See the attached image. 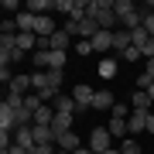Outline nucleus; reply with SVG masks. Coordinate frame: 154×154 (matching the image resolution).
<instances>
[{"instance_id": "31", "label": "nucleus", "mask_w": 154, "mask_h": 154, "mask_svg": "<svg viewBox=\"0 0 154 154\" xmlns=\"http://www.w3.org/2000/svg\"><path fill=\"white\" fill-rule=\"evenodd\" d=\"M120 58H123V62H144L140 48H134V45H130V48H127V51H120Z\"/></svg>"}, {"instance_id": "13", "label": "nucleus", "mask_w": 154, "mask_h": 154, "mask_svg": "<svg viewBox=\"0 0 154 154\" xmlns=\"http://www.w3.org/2000/svg\"><path fill=\"white\" fill-rule=\"evenodd\" d=\"M28 75H31V89H34L38 96H41V93H48V89H51V82H48V72H34V69H31ZM55 93H58V89H55Z\"/></svg>"}, {"instance_id": "33", "label": "nucleus", "mask_w": 154, "mask_h": 154, "mask_svg": "<svg viewBox=\"0 0 154 154\" xmlns=\"http://www.w3.org/2000/svg\"><path fill=\"white\" fill-rule=\"evenodd\" d=\"M144 31L154 38V14H147V11H144Z\"/></svg>"}, {"instance_id": "22", "label": "nucleus", "mask_w": 154, "mask_h": 154, "mask_svg": "<svg viewBox=\"0 0 154 154\" xmlns=\"http://www.w3.org/2000/svg\"><path fill=\"white\" fill-rule=\"evenodd\" d=\"M51 69L65 72V51H48V72H51Z\"/></svg>"}, {"instance_id": "6", "label": "nucleus", "mask_w": 154, "mask_h": 154, "mask_svg": "<svg viewBox=\"0 0 154 154\" xmlns=\"http://www.w3.org/2000/svg\"><path fill=\"white\" fill-rule=\"evenodd\" d=\"M51 110H55V113H72V116H75L79 106H75V99H72V93H58L55 99H51Z\"/></svg>"}, {"instance_id": "28", "label": "nucleus", "mask_w": 154, "mask_h": 154, "mask_svg": "<svg viewBox=\"0 0 154 154\" xmlns=\"http://www.w3.org/2000/svg\"><path fill=\"white\" fill-rule=\"evenodd\" d=\"M75 55H79V58H89V55H96L93 41H75Z\"/></svg>"}, {"instance_id": "2", "label": "nucleus", "mask_w": 154, "mask_h": 154, "mask_svg": "<svg viewBox=\"0 0 154 154\" xmlns=\"http://www.w3.org/2000/svg\"><path fill=\"white\" fill-rule=\"evenodd\" d=\"M55 11L69 21H86L89 17V0H55Z\"/></svg>"}, {"instance_id": "5", "label": "nucleus", "mask_w": 154, "mask_h": 154, "mask_svg": "<svg viewBox=\"0 0 154 154\" xmlns=\"http://www.w3.org/2000/svg\"><path fill=\"white\" fill-rule=\"evenodd\" d=\"M14 144H17V147H24V151H34V144H38V140H34V127H17V130H14Z\"/></svg>"}, {"instance_id": "16", "label": "nucleus", "mask_w": 154, "mask_h": 154, "mask_svg": "<svg viewBox=\"0 0 154 154\" xmlns=\"http://www.w3.org/2000/svg\"><path fill=\"white\" fill-rule=\"evenodd\" d=\"M24 11H31L34 17H41V14L55 11V0H28V4H24Z\"/></svg>"}, {"instance_id": "38", "label": "nucleus", "mask_w": 154, "mask_h": 154, "mask_svg": "<svg viewBox=\"0 0 154 154\" xmlns=\"http://www.w3.org/2000/svg\"><path fill=\"white\" fill-rule=\"evenodd\" d=\"M72 154H93V151H89V147H79V151H72Z\"/></svg>"}, {"instance_id": "32", "label": "nucleus", "mask_w": 154, "mask_h": 154, "mask_svg": "<svg viewBox=\"0 0 154 154\" xmlns=\"http://www.w3.org/2000/svg\"><path fill=\"white\" fill-rule=\"evenodd\" d=\"M0 82H7V86L14 82V72H11V65H0Z\"/></svg>"}, {"instance_id": "9", "label": "nucleus", "mask_w": 154, "mask_h": 154, "mask_svg": "<svg viewBox=\"0 0 154 154\" xmlns=\"http://www.w3.org/2000/svg\"><path fill=\"white\" fill-rule=\"evenodd\" d=\"M134 45V34L127 31V28H116L113 31V51H116V58H120V51H127Z\"/></svg>"}, {"instance_id": "35", "label": "nucleus", "mask_w": 154, "mask_h": 154, "mask_svg": "<svg viewBox=\"0 0 154 154\" xmlns=\"http://www.w3.org/2000/svg\"><path fill=\"white\" fill-rule=\"evenodd\" d=\"M0 154H28V151L17 147V144H11V147H0Z\"/></svg>"}, {"instance_id": "11", "label": "nucleus", "mask_w": 154, "mask_h": 154, "mask_svg": "<svg viewBox=\"0 0 154 154\" xmlns=\"http://www.w3.org/2000/svg\"><path fill=\"white\" fill-rule=\"evenodd\" d=\"M113 106H116V96L110 93V89H96V99H93V110H99V113H103V110H113Z\"/></svg>"}, {"instance_id": "25", "label": "nucleus", "mask_w": 154, "mask_h": 154, "mask_svg": "<svg viewBox=\"0 0 154 154\" xmlns=\"http://www.w3.org/2000/svg\"><path fill=\"white\" fill-rule=\"evenodd\" d=\"M130 113H134V106H130V103H123V99H116V106L110 110V116H120V120H127Z\"/></svg>"}, {"instance_id": "14", "label": "nucleus", "mask_w": 154, "mask_h": 154, "mask_svg": "<svg viewBox=\"0 0 154 154\" xmlns=\"http://www.w3.org/2000/svg\"><path fill=\"white\" fill-rule=\"evenodd\" d=\"M72 48V34L65 28H58L55 34H51V51H69Z\"/></svg>"}, {"instance_id": "34", "label": "nucleus", "mask_w": 154, "mask_h": 154, "mask_svg": "<svg viewBox=\"0 0 154 154\" xmlns=\"http://www.w3.org/2000/svg\"><path fill=\"white\" fill-rule=\"evenodd\" d=\"M4 11H11L17 17V14H21V4H17V0H4Z\"/></svg>"}, {"instance_id": "29", "label": "nucleus", "mask_w": 154, "mask_h": 154, "mask_svg": "<svg viewBox=\"0 0 154 154\" xmlns=\"http://www.w3.org/2000/svg\"><path fill=\"white\" fill-rule=\"evenodd\" d=\"M48 82H51V89H58V93H62V82H65V72L51 69V72H48Z\"/></svg>"}, {"instance_id": "36", "label": "nucleus", "mask_w": 154, "mask_h": 154, "mask_svg": "<svg viewBox=\"0 0 154 154\" xmlns=\"http://www.w3.org/2000/svg\"><path fill=\"white\" fill-rule=\"evenodd\" d=\"M147 134H154V113H147Z\"/></svg>"}, {"instance_id": "21", "label": "nucleus", "mask_w": 154, "mask_h": 154, "mask_svg": "<svg viewBox=\"0 0 154 154\" xmlns=\"http://www.w3.org/2000/svg\"><path fill=\"white\" fill-rule=\"evenodd\" d=\"M28 89H31V75H14V82H11V93H21V96H28Z\"/></svg>"}, {"instance_id": "17", "label": "nucleus", "mask_w": 154, "mask_h": 154, "mask_svg": "<svg viewBox=\"0 0 154 154\" xmlns=\"http://www.w3.org/2000/svg\"><path fill=\"white\" fill-rule=\"evenodd\" d=\"M14 21H17V31H21V34H24V31H31V34H34V24H38V17H34L31 11H21Z\"/></svg>"}, {"instance_id": "18", "label": "nucleus", "mask_w": 154, "mask_h": 154, "mask_svg": "<svg viewBox=\"0 0 154 154\" xmlns=\"http://www.w3.org/2000/svg\"><path fill=\"white\" fill-rule=\"evenodd\" d=\"M93 48L96 51H113V31H99L93 38Z\"/></svg>"}, {"instance_id": "24", "label": "nucleus", "mask_w": 154, "mask_h": 154, "mask_svg": "<svg viewBox=\"0 0 154 154\" xmlns=\"http://www.w3.org/2000/svg\"><path fill=\"white\" fill-rule=\"evenodd\" d=\"M34 140H38V144H55L51 127H34Z\"/></svg>"}, {"instance_id": "39", "label": "nucleus", "mask_w": 154, "mask_h": 154, "mask_svg": "<svg viewBox=\"0 0 154 154\" xmlns=\"http://www.w3.org/2000/svg\"><path fill=\"white\" fill-rule=\"evenodd\" d=\"M103 154H120V147H110V151H103Z\"/></svg>"}, {"instance_id": "10", "label": "nucleus", "mask_w": 154, "mask_h": 154, "mask_svg": "<svg viewBox=\"0 0 154 154\" xmlns=\"http://www.w3.org/2000/svg\"><path fill=\"white\" fill-rule=\"evenodd\" d=\"M55 31H58L55 28V17H51V14H41L38 24H34V34H38V38H51Z\"/></svg>"}, {"instance_id": "8", "label": "nucleus", "mask_w": 154, "mask_h": 154, "mask_svg": "<svg viewBox=\"0 0 154 154\" xmlns=\"http://www.w3.org/2000/svg\"><path fill=\"white\" fill-rule=\"evenodd\" d=\"M127 130H130V137L147 134V113H137V110H134L130 116H127Z\"/></svg>"}, {"instance_id": "26", "label": "nucleus", "mask_w": 154, "mask_h": 154, "mask_svg": "<svg viewBox=\"0 0 154 154\" xmlns=\"http://www.w3.org/2000/svg\"><path fill=\"white\" fill-rule=\"evenodd\" d=\"M116 147H120V154H140V144L134 140V137H123Z\"/></svg>"}, {"instance_id": "30", "label": "nucleus", "mask_w": 154, "mask_h": 154, "mask_svg": "<svg viewBox=\"0 0 154 154\" xmlns=\"http://www.w3.org/2000/svg\"><path fill=\"white\" fill-rule=\"evenodd\" d=\"M4 103L11 106V110H21V106H24V96H21V93H11V89H7V99H4Z\"/></svg>"}, {"instance_id": "20", "label": "nucleus", "mask_w": 154, "mask_h": 154, "mask_svg": "<svg viewBox=\"0 0 154 154\" xmlns=\"http://www.w3.org/2000/svg\"><path fill=\"white\" fill-rule=\"evenodd\" d=\"M106 130H110L113 137H127V134H130V130H127V120H120V116H110V123H106Z\"/></svg>"}, {"instance_id": "37", "label": "nucleus", "mask_w": 154, "mask_h": 154, "mask_svg": "<svg viewBox=\"0 0 154 154\" xmlns=\"http://www.w3.org/2000/svg\"><path fill=\"white\" fill-rule=\"evenodd\" d=\"M144 93H147V96H151V99H154V82H151V86H147V89H144Z\"/></svg>"}, {"instance_id": "23", "label": "nucleus", "mask_w": 154, "mask_h": 154, "mask_svg": "<svg viewBox=\"0 0 154 154\" xmlns=\"http://www.w3.org/2000/svg\"><path fill=\"white\" fill-rule=\"evenodd\" d=\"M96 72H99L103 79H113V75H116V62H113V58H99V69H96Z\"/></svg>"}, {"instance_id": "19", "label": "nucleus", "mask_w": 154, "mask_h": 154, "mask_svg": "<svg viewBox=\"0 0 154 154\" xmlns=\"http://www.w3.org/2000/svg\"><path fill=\"white\" fill-rule=\"evenodd\" d=\"M151 82H154V58H147V62H144V72L137 75V89H147Z\"/></svg>"}, {"instance_id": "12", "label": "nucleus", "mask_w": 154, "mask_h": 154, "mask_svg": "<svg viewBox=\"0 0 154 154\" xmlns=\"http://www.w3.org/2000/svg\"><path fill=\"white\" fill-rule=\"evenodd\" d=\"M151 103H154V99L144 93V89H134V93H130V106L137 113H151Z\"/></svg>"}, {"instance_id": "3", "label": "nucleus", "mask_w": 154, "mask_h": 154, "mask_svg": "<svg viewBox=\"0 0 154 154\" xmlns=\"http://www.w3.org/2000/svg\"><path fill=\"white\" fill-rule=\"evenodd\" d=\"M86 147L93 151V154H103V151H110V147H113V134L106 130V127H93V130H89V140H86Z\"/></svg>"}, {"instance_id": "27", "label": "nucleus", "mask_w": 154, "mask_h": 154, "mask_svg": "<svg viewBox=\"0 0 154 154\" xmlns=\"http://www.w3.org/2000/svg\"><path fill=\"white\" fill-rule=\"evenodd\" d=\"M24 106H28V110H31V113H38V110H41V106H45V99H41L38 93H28V96H24Z\"/></svg>"}, {"instance_id": "4", "label": "nucleus", "mask_w": 154, "mask_h": 154, "mask_svg": "<svg viewBox=\"0 0 154 154\" xmlns=\"http://www.w3.org/2000/svg\"><path fill=\"white\" fill-rule=\"evenodd\" d=\"M72 99H75V106H79V113H75V116H86V110H93L96 89H93V86H86V82H79L75 89H72Z\"/></svg>"}, {"instance_id": "15", "label": "nucleus", "mask_w": 154, "mask_h": 154, "mask_svg": "<svg viewBox=\"0 0 154 154\" xmlns=\"http://www.w3.org/2000/svg\"><path fill=\"white\" fill-rule=\"evenodd\" d=\"M55 144H58V147H62V151H69V154H72V151H79V147H82V140H79V134H75V130H69V134H62V137H58Z\"/></svg>"}, {"instance_id": "7", "label": "nucleus", "mask_w": 154, "mask_h": 154, "mask_svg": "<svg viewBox=\"0 0 154 154\" xmlns=\"http://www.w3.org/2000/svg\"><path fill=\"white\" fill-rule=\"evenodd\" d=\"M72 123H75V116H72V113H55V120H51V134H55V140L62 137V134L72 130Z\"/></svg>"}, {"instance_id": "1", "label": "nucleus", "mask_w": 154, "mask_h": 154, "mask_svg": "<svg viewBox=\"0 0 154 154\" xmlns=\"http://www.w3.org/2000/svg\"><path fill=\"white\" fill-rule=\"evenodd\" d=\"M89 17L99 24L103 31H116V11H113V0H89Z\"/></svg>"}]
</instances>
